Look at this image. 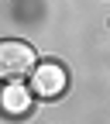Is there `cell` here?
Instances as JSON below:
<instances>
[{
	"label": "cell",
	"mask_w": 110,
	"mask_h": 124,
	"mask_svg": "<svg viewBox=\"0 0 110 124\" xmlns=\"http://www.w3.org/2000/svg\"><path fill=\"white\" fill-rule=\"evenodd\" d=\"M31 110V93L17 83V79H10L4 86V114L7 117H24Z\"/></svg>",
	"instance_id": "cell-3"
},
{
	"label": "cell",
	"mask_w": 110,
	"mask_h": 124,
	"mask_svg": "<svg viewBox=\"0 0 110 124\" xmlns=\"http://www.w3.org/2000/svg\"><path fill=\"white\" fill-rule=\"evenodd\" d=\"M66 86H69V72L59 62H41L31 72V93L38 100H59L66 93Z\"/></svg>",
	"instance_id": "cell-2"
},
{
	"label": "cell",
	"mask_w": 110,
	"mask_h": 124,
	"mask_svg": "<svg viewBox=\"0 0 110 124\" xmlns=\"http://www.w3.org/2000/svg\"><path fill=\"white\" fill-rule=\"evenodd\" d=\"M35 48L28 41H17V38H7L0 45V72L7 79H24V76L35 72Z\"/></svg>",
	"instance_id": "cell-1"
}]
</instances>
